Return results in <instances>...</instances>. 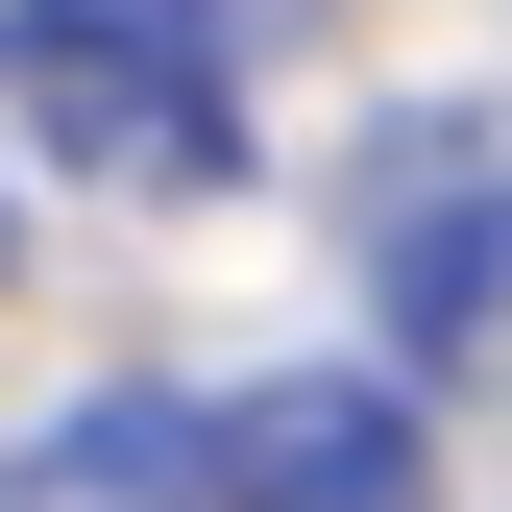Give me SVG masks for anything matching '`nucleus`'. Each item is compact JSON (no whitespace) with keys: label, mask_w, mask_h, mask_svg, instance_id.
Wrapping results in <instances>:
<instances>
[{"label":"nucleus","mask_w":512,"mask_h":512,"mask_svg":"<svg viewBox=\"0 0 512 512\" xmlns=\"http://www.w3.org/2000/svg\"><path fill=\"white\" fill-rule=\"evenodd\" d=\"M0 122L98 196H244V98L220 49H171L147 0H0Z\"/></svg>","instance_id":"f257e3e1"},{"label":"nucleus","mask_w":512,"mask_h":512,"mask_svg":"<svg viewBox=\"0 0 512 512\" xmlns=\"http://www.w3.org/2000/svg\"><path fill=\"white\" fill-rule=\"evenodd\" d=\"M196 464H220V512H439V439H415V391H366V366H269V391H220Z\"/></svg>","instance_id":"f03ea898"},{"label":"nucleus","mask_w":512,"mask_h":512,"mask_svg":"<svg viewBox=\"0 0 512 512\" xmlns=\"http://www.w3.org/2000/svg\"><path fill=\"white\" fill-rule=\"evenodd\" d=\"M0 512H220V464H196L171 391H74L25 464H0Z\"/></svg>","instance_id":"7ed1b4c3"},{"label":"nucleus","mask_w":512,"mask_h":512,"mask_svg":"<svg viewBox=\"0 0 512 512\" xmlns=\"http://www.w3.org/2000/svg\"><path fill=\"white\" fill-rule=\"evenodd\" d=\"M391 342H415V366H512V196L391 220Z\"/></svg>","instance_id":"20e7f679"},{"label":"nucleus","mask_w":512,"mask_h":512,"mask_svg":"<svg viewBox=\"0 0 512 512\" xmlns=\"http://www.w3.org/2000/svg\"><path fill=\"white\" fill-rule=\"evenodd\" d=\"M171 49H269V25H317V0H147Z\"/></svg>","instance_id":"39448f33"}]
</instances>
